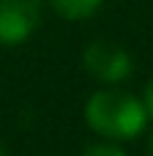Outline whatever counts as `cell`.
<instances>
[{
  "instance_id": "1",
  "label": "cell",
  "mask_w": 153,
  "mask_h": 156,
  "mask_svg": "<svg viewBox=\"0 0 153 156\" xmlns=\"http://www.w3.org/2000/svg\"><path fill=\"white\" fill-rule=\"evenodd\" d=\"M85 121L104 140L123 143V140L137 137L145 129L148 112H145L142 99H137L134 93L118 90V88H104V90H96L88 99Z\"/></svg>"
},
{
  "instance_id": "2",
  "label": "cell",
  "mask_w": 153,
  "mask_h": 156,
  "mask_svg": "<svg viewBox=\"0 0 153 156\" xmlns=\"http://www.w3.org/2000/svg\"><path fill=\"white\" fill-rule=\"evenodd\" d=\"M82 66H85V71L93 80L107 82V85H115V82H123L131 74V55L120 44L93 41L82 52Z\"/></svg>"
},
{
  "instance_id": "3",
  "label": "cell",
  "mask_w": 153,
  "mask_h": 156,
  "mask_svg": "<svg viewBox=\"0 0 153 156\" xmlns=\"http://www.w3.org/2000/svg\"><path fill=\"white\" fill-rule=\"evenodd\" d=\"M41 25V0H0V44L16 47Z\"/></svg>"
},
{
  "instance_id": "4",
  "label": "cell",
  "mask_w": 153,
  "mask_h": 156,
  "mask_svg": "<svg viewBox=\"0 0 153 156\" xmlns=\"http://www.w3.org/2000/svg\"><path fill=\"white\" fill-rule=\"evenodd\" d=\"M101 3L104 0H49V5L55 8V14H60L63 19H71V22L88 19L90 14L99 11Z\"/></svg>"
},
{
  "instance_id": "5",
  "label": "cell",
  "mask_w": 153,
  "mask_h": 156,
  "mask_svg": "<svg viewBox=\"0 0 153 156\" xmlns=\"http://www.w3.org/2000/svg\"><path fill=\"white\" fill-rule=\"evenodd\" d=\"M79 156H129V154L120 145H115V143H96V145L85 148Z\"/></svg>"
},
{
  "instance_id": "6",
  "label": "cell",
  "mask_w": 153,
  "mask_h": 156,
  "mask_svg": "<svg viewBox=\"0 0 153 156\" xmlns=\"http://www.w3.org/2000/svg\"><path fill=\"white\" fill-rule=\"evenodd\" d=\"M142 104H145V112H148V118L153 121V77L148 80V85H145V93H142Z\"/></svg>"
},
{
  "instance_id": "7",
  "label": "cell",
  "mask_w": 153,
  "mask_h": 156,
  "mask_svg": "<svg viewBox=\"0 0 153 156\" xmlns=\"http://www.w3.org/2000/svg\"><path fill=\"white\" fill-rule=\"evenodd\" d=\"M148 156H153V137H151V143H148Z\"/></svg>"
},
{
  "instance_id": "8",
  "label": "cell",
  "mask_w": 153,
  "mask_h": 156,
  "mask_svg": "<svg viewBox=\"0 0 153 156\" xmlns=\"http://www.w3.org/2000/svg\"><path fill=\"white\" fill-rule=\"evenodd\" d=\"M0 156H8V151L3 148V143H0Z\"/></svg>"
}]
</instances>
